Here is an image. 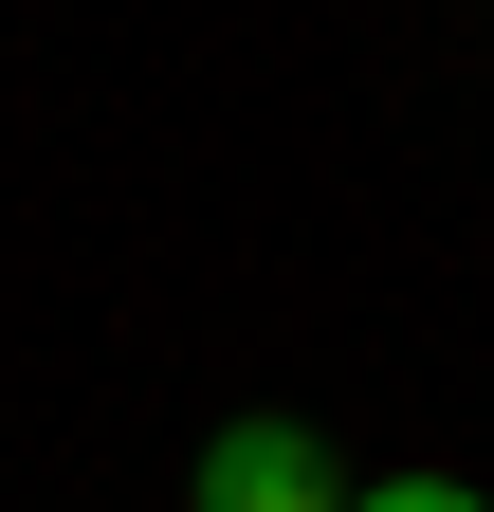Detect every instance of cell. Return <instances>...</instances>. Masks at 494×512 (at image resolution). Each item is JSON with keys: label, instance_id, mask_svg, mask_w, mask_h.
Masks as SVG:
<instances>
[{"label": "cell", "instance_id": "1", "mask_svg": "<svg viewBox=\"0 0 494 512\" xmlns=\"http://www.w3.org/2000/svg\"><path fill=\"white\" fill-rule=\"evenodd\" d=\"M202 512H348V476H330L312 421H220L202 439Z\"/></svg>", "mask_w": 494, "mask_h": 512}, {"label": "cell", "instance_id": "2", "mask_svg": "<svg viewBox=\"0 0 494 512\" xmlns=\"http://www.w3.org/2000/svg\"><path fill=\"white\" fill-rule=\"evenodd\" d=\"M348 512H494L476 476H385V494H348Z\"/></svg>", "mask_w": 494, "mask_h": 512}]
</instances>
